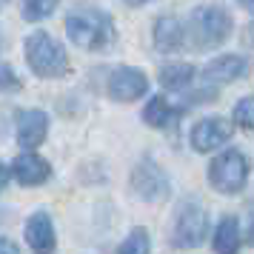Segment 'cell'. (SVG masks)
I'll use <instances>...</instances> for the list:
<instances>
[{
    "label": "cell",
    "mask_w": 254,
    "mask_h": 254,
    "mask_svg": "<svg viewBox=\"0 0 254 254\" xmlns=\"http://www.w3.org/2000/svg\"><path fill=\"white\" fill-rule=\"evenodd\" d=\"M66 35L74 46L103 52L115 40V26L112 17L100 9H77L66 17Z\"/></svg>",
    "instance_id": "cell-1"
},
{
    "label": "cell",
    "mask_w": 254,
    "mask_h": 254,
    "mask_svg": "<svg viewBox=\"0 0 254 254\" xmlns=\"http://www.w3.org/2000/svg\"><path fill=\"white\" fill-rule=\"evenodd\" d=\"M231 35V17L223 6H197L189 20L191 49H214Z\"/></svg>",
    "instance_id": "cell-2"
},
{
    "label": "cell",
    "mask_w": 254,
    "mask_h": 254,
    "mask_svg": "<svg viewBox=\"0 0 254 254\" xmlns=\"http://www.w3.org/2000/svg\"><path fill=\"white\" fill-rule=\"evenodd\" d=\"M26 58L37 77H63L69 71L66 49L49 32H32L26 40Z\"/></svg>",
    "instance_id": "cell-3"
},
{
    "label": "cell",
    "mask_w": 254,
    "mask_h": 254,
    "mask_svg": "<svg viewBox=\"0 0 254 254\" xmlns=\"http://www.w3.org/2000/svg\"><path fill=\"white\" fill-rule=\"evenodd\" d=\"M249 180V163L237 149L223 151L220 157L208 166V183L217 189L220 194H237Z\"/></svg>",
    "instance_id": "cell-4"
},
{
    "label": "cell",
    "mask_w": 254,
    "mask_h": 254,
    "mask_svg": "<svg viewBox=\"0 0 254 254\" xmlns=\"http://www.w3.org/2000/svg\"><path fill=\"white\" fill-rule=\"evenodd\" d=\"M206 229H208V211L194 206V203H189L177 214V220H174L172 246H177V249H194V246H200L206 240Z\"/></svg>",
    "instance_id": "cell-5"
},
{
    "label": "cell",
    "mask_w": 254,
    "mask_h": 254,
    "mask_svg": "<svg viewBox=\"0 0 254 254\" xmlns=\"http://www.w3.org/2000/svg\"><path fill=\"white\" fill-rule=\"evenodd\" d=\"M131 186H134V191H137L143 200H149V203L169 200V194H172V186H169L166 172L151 160H143L137 169L131 172Z\"/></svg>",
    "instance_id": "cell-6"
},
{
    "label": "cell",
    "mask_w": 254,
    "mask_h": 254,
    "mask_svg": "<svg viewBox=\"0 0 254 254\" xmlns=\"http://www.w3.org/2000/svg\"><path fill=\"white\" fill-rule=\"evenodd\" d=\"M231 137V126L229 120H223V117H206V120H197L194 126H191V149L200 151V154H206V151H214L220 149L223 143H229Z\"/></svg>",
    "instance_id": "cell-7"
},
{
    "label": "cell",
    "mask_w": 254,
    "mask_h": 254,
    "mask_svg": "<svg viewBox=\"0 0 254 254\" xmlns=\"http://www.w3.org/2000/svg\"><path fill=\"white\" fill-rule=\"evenodd\" d=\"M149 92V77L137 69H128V66H120L117 71H112L109 77V94L120 100V103H131L143 94Z\"/></svg>",
    "instance_id": "cell-8"
},
{
    "label": "cell",
    "mask_w": 254,
    "mask_h": 254,
    "mask_svg": "<svg viewBox=\"0 0 254 254\" xmlns=\"http://www.w3.org/2000/svg\"><path fill=\"white\" fill-rule=\"evenodd\" d=\"M14 126H17V143L23 149H37L49 134V115L40 109H20Z\"/></svg>",
    "instance_id": "cell-9"
},
{
    "label": "cell",
    "mask_w": 254,
    "mask_h": 254,
    "mask_svg": "<svg viewBox=\"0 0 254 254\" xmlns=\"http://www.w3.org/2000/svg\"><path fill=\"white\" fill-rule=\"evenodd\" d=\"M26 243L35 254H55V226L46 211H35L26 220Z\"/></svg>",
    "instance_id": "cell-10"
},
{
    "label": "cell",
    "mask_w": 254,
    "mask_h": 254,
    "mask_svg": "<svg viewBox=\"0 0 254 254\" xmlns=\"http://www.w3.org/2000/svg\"><path fill=\"white\" fill-rule=\"evenodd\" d=\"M246 74V58L240 55H223V58H214L203 69V80L211 83V86H226V83L237 80Z\"/></svg>",
    "instance_id": "cell-11"
},
{
    "label": "cell",
    "mask_w": 254,
    "mask_h": 254,
    "mask_svg": "<svg viewBox=\"0 0 254 254\" xmlns=\"http://www.w3.org/2000/svg\"><path fill=\"white\" fill-rule=\"evenodd\" d=\"M9 169H12V174L17 177L20 186H40L46 183V177L52 174V166L37 154H20Z\"/></svg>",
    "instance_id": "cell-12"
},
{
    "label": "cell",
    "mask_w": 254,
    "mask_h": 254,
    "mask_svg": "<svg viewBox=\"0 0 254 254\" xmlns=\"http://www.w3.org/2000/svg\"><path fill=\"white\" fill-rule=\"evenodd\" d=\"M154 46L166 55L183 46V26L177 23V17H160L154 23Z\"/></svg>",
    "instance_id": "cell-13"
},
{
    "label": "cell",
    "mask_w": 254,
    "mask_h": 254,
    "mask_svg": "<svg viewBox=\"0 0 254 254\" xmlns=\"http://www.w3.org/2000/svg\"><path fill=\"white\" fill-rule=\"evenodd\" d=\"M214 252L217 254H237L240 252V226L237 217H223L214 231Z\"/></svg>",
    "instance_id": "cell-14"
},
{
    "label": "cell",
    "mask_w": 254,
    "mask_h": 254,
    "mask_svg": "<svg viewBox=\"0 0 254 254\" xmlns=\"http://www.w3.org/2000/svg\"><path fill=\"white\" fill-rule=\"evenodd\" d=\"M191 80H194V66H189V63H172V66L160 69V86L169 92H180Z\"/></svg>",
    "instance_id": "cell-15"
},
{
    "label": "cell",
    "mask_w": 254,
    "mask_h": 254,
    "mask_svg": "<svg viewBox=\"0 0 254 254\" xmlns=\"http://www.w3.org/2000/svg\"><path fill=\"white\" fill-rule=\"evenodd\" d=\"M174 115H177V112L169 106V100H166V97H154V100H149V106L143 109V120H146L149 126H154V128L169 126Z\"/></svg>",
    "instance_id": "cell-16"
},
{
    "label": "cell",
    "mask_w": 254,
    "mask_h": 254,
    "mask_svg": "<svg viewBox=\"0 0 254 254\" xmlns=\"http://www.w3.org/2000/svg\"><path fill=\"white\" fill-rule=\"evenodd\" d=\"M117 254H149V234H146V229L128 231V237L117 246Z\"/></svg>",
    "instance_id": "cell-17"
},
{
    "label": "cell",
    "mask_w": 254,
    "mask_h": 254,
    "mask_svg": "<svg viewBox=\"0 0 254 254\" xmlns=\"http://www.w3.org/2000/svg\"><path fill=\"white\" fill-rule=\"evenodd\" d=\"M55 9H58L55 0H26L23 3V17L29 20V23H37V20L49 17Z\"/></svg>",
    "instance_id": "cell-18"
},
{
    "label": "cell",
    "mask_w": 254,
    "mask_h": 254,
    "mask_svg": "<svg viewBox=\"0 0 254 254\" xmlns=\"http://www.w3.org/2000/svg\"><path fill=\"white\" fill-rule=\"evenodd\" d=\"M234 123L243 126L246 131H254V97H243L234 106Z\"/></svg>",
    "instance_id": "cell-19"
},
{
    "label": "cell",
    "mask_w": 254,
    "mask_h": 254,
    "mask_svg": "<svg viewBox=\"0 0 254 254\" xmlns=\"http://www.w3.org/2000/svg\"><path fill=\"white\" fill-rule=\"evenodd\" d=\"M0 74H3V89H6V92L17 86V80H14V74H12V69H9V66H3V69H0Z\"/></svg>",
    "instance_id": "cell-20"
},
{
    "label": "cell",
    "mask_w": 254,
    "mask_h": 254,
    "mask_svg": "<svg viewBox=\"0 0 254 254\" xmlns=\"http://www.w3.org/2000/svg\"><path fill=\"white\" fill-rule=\"evenodd\" d=\"M0 254H17V246H14L9 237H3V240H0Z\"/></svg>",
    "instance_id": "cell-21"
},
{
    "label": "cell",
    "mask_w": 254,
    "mask_h": 254,
    "mask_svg": "<svg viewBox=\"0 0 254 254\" xmlns=\"http://www.w3.org/2000/svg\"><path fill=\"white\" fill-rule=\"evenodd\" d=\"M249 243L254 246V223H252V229H249Z\"/></svg>",
    "instance_id": "cell-22"
},
{
    "label": "cell",
    "mask_w": 254,
    "mask_h": 254,
    "mask_svg": "<svg viewBox=\"0 0 254 254\" xmlns=\"http://www.w3.org/2000/svg\"><path fill=\"white\" fill-rule=\"evenodd\" d=\"M246 9H249V12H254V3H246Z\"/></svg>",
    "instance_id": "cell-23"
}]
</instances>
